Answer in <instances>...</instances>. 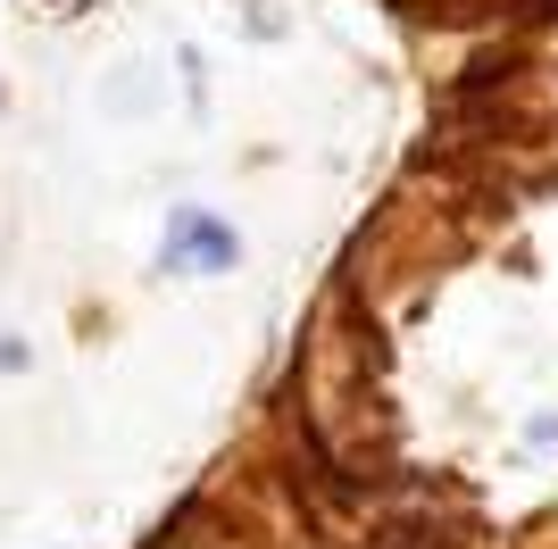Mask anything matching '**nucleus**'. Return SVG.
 I'll return each mask as SVG.
<instances>
[{"label": "nucleus", "instance_id": "nucleus-2", "mask_svg": "<svg viewBox=\"0 0 558 549\" xmlns=\"http://www.w3.org/2000/svg\"><path fill=\"white\" fill-rule=\"evenodd\" d=\"M167 267L175 274H233L242 267V233L217 217V208H175L167 217Z\"/></svg>", "mask_w": 558, "mask_h": 549}, {"label": "nucleus", "instance_id": "nucleus-4", "mask_svg": "<svg viewBox=\"0 0 558 549\" xmlns=\"http://www.w3.org/2000/svg\"><path fill=\"white\" fill-rule=\"evenodd\" d=\"M375 549H434V541H425V533H384Z\"/></svg>", "mask_w": 558, "mask_h": 549}, {"label": "nucleus", "instance_id": "nucleus-1", "mask_svg": "<svg viewBox=\"0 0 558 549\" xmlns=\"http://www.w3.org/2000/svg\"><path fill=\"white\" fill-rule=\"evenodd\" d=\"M375 333L359 350V366H342L333 325H317V350H308V391H317V434L342 466H375L384 441H392V400H384V375H375Z\"/></svg>", "mask_w": 558, "mask_h": 549}, {"label": "nucleus", "instance_id": "nucleus-3", "mask_svg": "<svg viewBox=\"0 0 558 549\" xmlns=\"http://www.w3.org/2000/svg\"><path fill=\"white\" fill-rule=\"evenodd\" d=\"M525 441H534V450H558V416H534V425H525Z\"/></svg>", "mask_w": 558, "mask_h": 549}]
</instances>
